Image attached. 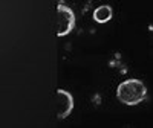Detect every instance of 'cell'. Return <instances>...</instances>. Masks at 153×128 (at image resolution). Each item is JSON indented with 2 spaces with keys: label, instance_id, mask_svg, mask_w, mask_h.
I'll list each match as a JSON object with an SVG mask.
<instances>
[{
  "label": "cell",
  "instance_id": "obj_1",
  "mask_svg": "<svg viewBox=\"0 0 153 128\" xmlns=\"http://www.w3.org/2000/svg\"><path fill=\"white\" fill-rule=\"evenodd\" d=\"M117 98L126 105H138L147 98V87L139 79H126L117 87Z\"/></svg>",
  "mask_w": 153,
  "mask_h": 128
},
{
  "label": "cell",
  "instance_id": "obj_2",
  "mask_svg": "<svg viewBox=\"0 0 153 128\" xmlns=\"http://www.w3.org/2000/svg\"><path fill=\"white\" fill-rule=\"evenodd\" d=\"M75 28V14L74 11L66 6L65 3L57 5V35L58 37H66L71 34Z\"/></svg>",
  "mask_w": 153,
  "mask_h": 128
},
{
  "label": "cell",
  "instance_id": "obj_3",
  "mask_svg": "<svg viewBox=\"0 0 153 128\" xmlns=\"http://www.w3.org/2000/svg\"><path fill=\"white\" fill-rule=\"evenodd\" d=\"M55 99H57V118L66 119L74 110V96L65 88H58L55 92Z\"/></svg>",
  "mask_w": 153,
  "mask_h": 128
},
{
  "label": "cell",
  "instance_id": "obj_4",
  "mask_svg": "<svg viewBox=\"0 0 153 128\" xmlns=\"http://www.w3.org/2000/svg\"><path fill=\"white\" fill-rule=\"evenodd\" d=\"M112 14H113L112 6H109V5H101V6H98V8L94 11V20H95L97 23H107V21L112 18Z\"/></svg>",
  "mask_w": 153,
  "mask_h": 128
}]
</instances>
